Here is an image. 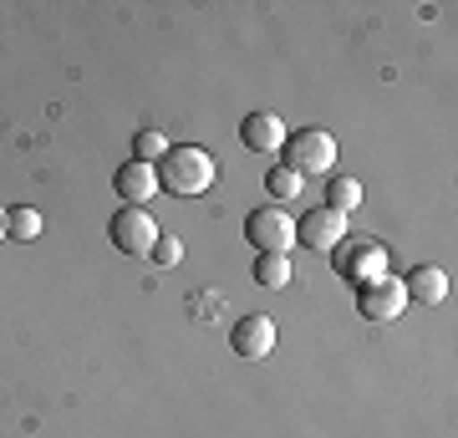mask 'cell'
<instances>
[{"label":"cell","mask_w":458,"mask_h":438,"mask_svg":"<svg viewBox=\"0 0 458 438\" xmlns=\"http://www.w3.org/2000/svg\"><path fill=\"white\" fill-rule=\"evenodd\" d=\"M113 189L128 199L132 210H143L148 199L158 194V174H153V163H138V159H132V163H123V168L113 174Z\"/></svg>","instance_id":"obj_10"},{"label":"cell","mask_w":458,"mask_h":438,"mask_svg":"<svg viewBox=\"0 0 458 438\" xmlns=\"http://www.w3.org/2000/svg\"><path fill=\"white\" fill-rule=\"evenodd\" d=\"M403 291L418 306H443L448 301V271H438V265H412L408 280H403Z\"/></svg>","instance_id":"obj_11"},{"label":"cell","mask_w":458,"mask_h":438,"mask_svg":"<svg viewBox=\"0 0 458 438\" xmlns=\"http://www.w3.org/2000/svg\"><path fill=\"white\" fill-rule=\"evenodd\" d=\"M164 153H168V138L158 128H138L132 133V159L138 163H158Z\"/></svg>","instance_id":"obj_15"},{"label":"cell","mask_w":458,"mask_h":438,"mask_svg":"<svg viewBox=\"0 0 458 438\" xmlns=\"http://www.w3.org/2000/svg\"><path fill=\"white\" fill-rule=\"evenodd\" d=\"M357 204H361V184H357V179H331V184H327V210L352 214Z\"/></svg>","instance_id":"obj_14"},{"label":"cell","mask_w":458,"mask_h":438,"mask_svg":"<svg viewBox=\"0 0 458 438\" xmlns=\"http://www.w3.org/2000/svg\"><path fill=\"white\" fill-rule=\"evenodd\" d=\"M153 174H158V189L174 199H199V194H209V184H214V159H209V148H199V143H183V148H168L164 159L153 163Z\"/></svg>","instance_id":"obj_1"},{"label":"cell","mask_w":458,"mask_h":438,"mask_svg":"<svg viewBox=\"0 0 458 438\" xmlns=\"http://www.w3.org/2000/svg\"><path fill=\"white\" fill-rule=\"evenodd\" d=\"M158 235H164V229L153 225V214L132 210V204H123V210L113 214V225H107V240H113V250H123V255H148V250L158 245Z\"/></svg>","instance_id":"obj_5"},{"label":"cell","mask_w":458,"mask_h":438,"mask_svg":"<svg viewBox=\"0 0 458 438\" xmlns=\"http://www.w3.org/2000/svg\"><path fill=\"white\" fill-rule=\"evenodd\" d=\"M148 255H153V265H164V271H174V265L183 260V240H179V235H158V245H153Z\"/></svg>","instance_id":"obj_17"},{"label":"cell","mask_w":458,"mask_h":438,"mask_svg":"<svg viewBox=\"0 0 458 438\" xmlns=\"http://www.w3.org/2000/svg\"><path fill=\"white\" fill-rule=\"evenodd\" d=\"M331 271L346 286H367V280L387 276V245L372 235H342V245L331 250Z\"/></svg>","instance_id":"obj_2"},{"label":"cell","mask_w":458,"mask_h":438,"mask_svg":"<svg viewBox=\"0 0 458 438\" xmlns=\"http://www.w3.org/2000/svg\"><path fill=\"white\" fill-rule=\"evenodd\" d=\"M357 311L367 322H397L403 311H408V291H403V280L397 276H377L367 286H357Z\"/></svg>","instance_id":"obj_6"},{"label":"cell","mask_w":458,"mask_h":438,"mask_svg":"<svg viewBox=\"0 0 458 438\" xmlns=\"http://www.w3.org/2000/svg\"><path fill=\"white\" fill-rule=\"evenodd\" d=\"M265 189H270V194H276L280 204H285V199H295V194H301V174L280 163V168H270V174H265Z\"/></svg>","instance_id":"obj_16"},{"label":"cell","mask_w":458,"mask_h":438,"mask_svg":"<svg viewBox=\"0 0 458 438\" xmlns=\"http://www.w3.org/2000/svg\"><path fill=\"white\" fill-rule=\"evenodd\" d=\"M240 143L250 153H280L285 148V123H280V113H250L240 123Z\"/></svg>","instance_id":"obj_9"},{"label":"cell","mask_w":458,"mask_h":438,"mask_svg":"<svg viewBox=\"0 0 458 438\" xmlns=\"http://www.w3.org/2000/svg\"><path fill=\"white\" fill-rule=\"evenodd\" d=\"M245 240L255 245L260 255H291L295 219L285 214V204H260V210L245 214Z\"/></svg>","instance_id":"obj_3"},{"label":"cell","mask_w":458,"mask_h":438,"mask_svg":"<svg viewBox=\"0 0 458 438\" xmlns=\"http://www.w3.org/2000/svg\"><path fill=\"white\" fill-rule=\"evenodd\" d=\"M336 163V138L327 128H301V133H285V168H295L301 179L306 174H327Z\"/></svg>","instance_id":"obj_4"},{"label":"cell","mask_w":458,"mask_h":438,"mask_svg":"<svg viewBox=\"0 0 458 438\" xmlns=\"http://www.w3.org/2000/svg\"><path fill=\"white\" fill-rule=\"evenodd\" d=\"M229 347L245 362H265L276 352V322L265 311H250V316H240V322L229 326Z\"/></svg>","instance_id":"obj_8"},{"label":"cell","mask_w":458,"mask_h":438,"mask_svg":"<svg viewBox=\"0 0 458 438\" xmlns=\"http://www.w3.org/2000/svg\"><path fill=\"white\" fill-rule=\"evenodd\" d=\"M342 235H346V214L327 210V204L295 219V245H306V250H316V255H331V250L342 245Z\"/></svg>","instance_id":"obj_7"},{"label":"cell","mask_w":458,"mask_h":438,"mask_svg":"<svg viewBox=\"0 0 458 438\" xmlns=\"http://www.w3.org/2000/svg\"><path fill=\"white\" fill-rule=\"evenodd\" d=\"M291 255H260L255 260V280H260L265 291H280V286H291Z\"/></svg>","instance_id":"obj_13"},{"label":"cell","mask_w":458,"mask_h":438,"mask_svg":"<svg viewBox=\"0 0 458 438\" xmlns=\"http://www.w3.org/2000/svg\"><path fill=\"white\" fill-rule=\"evenodd\" d=\"M0 240H5V210H0Z\"/></svg>","instance_id":"obj_18"},{"label":"cell","mask_w":458,"mask_h":438,"mask_svg":"<svg viewBox=\"0 0 458 438\" xmlns=\"http://www.w3.org/2000/svg\"><path fill=\"white\" fill-rule=\"evenodd\" d=\"M36 235H41V210H31V204L5 210V240H36Z\"/></svg>","instance_id":"obj_12"}]
</instances>
